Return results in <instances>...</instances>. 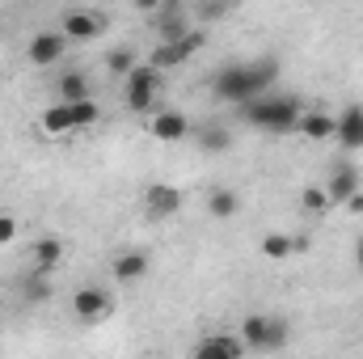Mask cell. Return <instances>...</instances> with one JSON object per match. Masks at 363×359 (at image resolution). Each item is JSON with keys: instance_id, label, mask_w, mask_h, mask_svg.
<instances>
[{"instance_id": "ffe728a7", "label": "cell", "mask_w": 363, "mask_h": 359, "mask_svg": "<svg viewBox=\"0 0 363 359\" xmlns=\"http://www.w3.org/2000/svg\"><path fill=\"white\" fill-rule=\"evenodd\" d=\"M55 89H60V101H85V97H93V85L85 72H64Z\"/></svg>"}, {"instance_id": "ba28073f", "label": "cell", "mask_w": 363, "mask_h": 359, "mask_svg": "<svg viewBox=\"0 0 363 359\" xmlns=\"http://www.w3.org/2000/svg\"><path fill=\"white\" fill-rule=\"evenodd\" d=\"M60 30H64L72 43H89V38H97V34L106 30V17L93 13V9H72V13H64Z\"/></svg>"}, {"instance_id": "2e32d148", "label": "cell", "mask_w": 363, "mask_h": 359, "mask_svg": "<svg viewBox=\"0 0 363 359\" xmlns=\"http://www.w3.org/2000/svg\"><path fill=\"white\" fill-rule=\"evenodd\" d=\"M38 123H43L47 136H68V131H77V123H72V101H55V106H47Z\"/></svg>"}, {"instance_id": "4316f807", "label": "cell", "mask_w": 363, "mask_h": 359, "mask_svg": "<svg viewBox=\"0 0 363 359\" xmlns=\"http://www.w3.org/2000/svg\"><path fill=\"white\" fill-rule=\"evenodd\" d=\"M131 4H135L140 13H161V4H165V0H131Z\"/></svg>"}, {"instance_id": "30bf717a", "label": "cell", "mask_w": 363, "mask_h": 359, "mask_svg": "<svg viewBox=\"0 0 363 359\" xmlns=\"http://www.w3.org/2000/svg\"><path fill=\"white\" fill-rule=\"evenodd\" d=\"M250 351L241 334H207L199 347H194V359H241Z\"/></svg>"}, {"instance_id": "d6986e66", "label": "cell", "mask_w": 363, "mask_h": 359, "mask_svg": "<svg viewBox=\"0 0 363 359\" xmlns=\"http://www.w3.org/2000/svg\"><path fill=\"white\" fill-rule=\"evenodd\" d=\"M60 263H64V241H60V237H38V241H34V267L55 270Z\"/></svg>"}, {"instance_id": "e0dca14e", "label": "cell", "mask_w": 363, "mask_h": 359, "mask_svg": "<svg viewBox=\"0 0 363 359\" xmlns=\"http://www.w3.org/2000/svg\"><path fill=\"white\" fill-rule=\"evenodd\" d=\"M296 250H304V241H296L287 233H267L262 237V258H271V263H287Z\"/></svg>"}, {"instance_id": "5b68a950", "label": "cell", "mask_w": 363, "mask_h": 359, "mask_svg": "<svg viewBox=\"0 0 363 359\" xmlns=\"http://www.w3.org/2000/svg\"><path fill=\"white\" fill-rule=\"evenodd\" d=\"M287 321H279V317H262V313H254V317H245L241 321V338H245V347L250 351H279L283 343H287Z\"/></svg>"}, {"instance_id": "7402d4cb", "label": "cell", "mask_w": 363, "mask_h": 359, "mask_svg": "<svg viewBox=\"0 0 363 359\" xmlns=\"http://www.w3.org/2000/svg\"><path fill=\"white\" fill-rule=\"evenodd\" d=\"M135 64H140V60H135L131 47H114V51H106V68H110V77H127Z\"/></svg>"}, {"instance_id": "ac0fdd59", "label": "cell", "mask_w": 363, "mask_h": 359, "mask_svg": "<svg viewBox=\"0 0 363 359\" xmlns=\"http://www.w3.org/2000/svg\"><path fill=\"white\" fill-rule=\"evenodd\" d=\"M207 211H211L216 220H233V216L241 211V199H237V190H228V186H216V190L207 194Z\"/></svg>"}, {"instance_id": "7a4b0ae2", "label": "cell", "mask_w": 363, "mask_h": 359, "mask_svg": "<svg viewBox=\"0 0 363 359\" xmlns=\"http://www.w3.org/2000/svg\"><path fill=\"white\" fill-rule=\"evenodd\" d=\"M241 114L250 127L258 131H271V136H291L300 131V101L296 97H283V93H258L250 101H241Z\"/></svg>"}, {"instance_id": "5bb4252c", "label": "cell", "mask_w": 363, "mask_h": 359, "mask_svg": "<svg viewBox=\"0 0 363 359\" xmlns=\"http://www.w3.org/2000/svg\"><path fill=\"white\" fill-rule=\"evenodd\" d=\"M148 267H152V258H148L144 250H127V254L114 258V279H118V283H140V279L148 275Z\"/></svg>"}, {"instance_id": "9c48e42d", "label": "cell", "mask_w": 363, "mask_h": 359, "mask_svg": "<svg viewBox=\"0 0 363 359\" xmlns=\"http://www.w3.org/2000/svg\"><path fill=\"white\" fill-rule=\"evenodd\" d=\"M148 131H152V140H161V144H182L194 127H190V118L178 114V110H161V114L148 118Z\"/></svg>"}, {"instance_id": "cb8c5ba5", "label": "cell", "mask_w": 363, "mask_h": 359, "mask_svg": "<svg viewBox=\"0 0 363 359\" xmlns=\"http://www.w3.org/2000/svg\"><path fill=\"white\" fill-rule=\"evenodd\" d=\"M199 144H203L207 153H224V148L233 144V136H228L224 127H203V131H199Z\"/></svg>"}, {"instance_id": "44dd1931", "label": "cell", "mask_w": 363, "mask_h": 359, "mask_svg": "<svg viewBox=\"0 0 363 359\" xmlns=\"http://www.w3.org/2000/svg\"><path fill=\"white\" fill-rule=\"evenodd\" d=\"M300 207H304L308 216H325V211L334 207V199H330L325 186H304V190H300Z\"/></svg>"}, {"instance_id": "3957f363", "label": "cell", "mask_w": 363, "mask_h": 359, "mask_svg": "<svg viewBox=\"0 0 363 359\" xmlns=\"http://www.w3.org/2000/svg\"><path fill=\"white\" fill-rule=\"evenodd\" d=\"M157 93H161V68L157 64H135L123 77V97L131 114H152L157 110Z\"/></svg>"}, {"instance_id": "6da1fadb", "label": "cell", "mask_w": 363, "mask_h": 359, "mask_svg": "<svg viewBox=\"0 0 363 359\" xmlns=\"http://www.w3.org/2000/svg\"><path fill=\"white\" fill-rule=\"evenodd\" d=\"M279 81V60L271 55H254V60H237V64H224L216 77H211V93L228 106H241L258 93L274 89Z\"/></svg>"}, {"instance_id": "52a82bcc", "label": "cell", "mask_w": 363, "mask_h": 359, "mask_svg": "<svg viewBox=\"0 0 363 359\" xmlns=\"http://www.w3.org/2000/svg\"><path fill=\"white\" fill-rule=\"evenodd\" d=\"M182 203H186L182 190L169 186V182H152V186L144 190V216L157 220V224H161V220H174V216L182 211Z\"/></svg>"}, {"instance_id": "8992f818", "label": "cell", "mask_w": 363, "mask_h": 359, "mask_svg": "<svg viewBox=\"0 0 363 359\" xmlns=\"http://www.w3.org/2000/svg\"><path fill=\"white\" fill-rule=\"evenodd\" d=\"M68 34L64 30H38L34 38H30V47H26V60L34 64V68H51V64H60L64 55H68Z\"/></svg>"}, {"instance_id": "9a60e30c", "label": "cell", "mask_w": 363, "mask_h": 359, "mask_svg": "<svg viewBox=\"0 0 363 359\" xmlns=\"http://www.w3.org/2000/svg\"><path fill=\"white\" fill-rule=\"evenodd\" d=\"M334 127H338V114H325V110H308V114H300V136H308V140H334Z\"/></svg>"}, {"instance_id": "7c38bea8", "label": "cell", "mask_w": 363, "mask_h": 359, "mask_svg": "<svg viewBox=\"0 0 363 359\" xmlns=\"http://www.w3.org/2000/svg\"><path fill=\"white\" fill-rule=\"evenodd\" d=\"M334 140H338L347 153H359V148H363V106H347V110L338 114Z\"/></svg>"}, {"instance_id": "4fadbf2b", "label": "cell", "mask_w": 363, "mask_h": 359, "mask_svg": "<svg viewBox=\"0 0 363 359\" xmlns=\"http://www.w3.org/2000/svg\"><path fill=\"white\" fill-rule=\"evenodd\" d=\"M325 190H330V199H334V203H347L355 190H363L359 170H355L351 161H338V165L330 170V182H325Z\"/></svg>"}, {"instance_id": "d4e9b609", "label": "cell", "mask_w": 363, "mask_h": 359, "mask_svg": "<svg viewBox=\"0 0 363 359\" xmlns=\"http://www.w3.org/2000/svg\"><path fill=\"white\" fill-rule=\"evenodd\" d=\"M186 30H190L186 17H165V21H161V38H182Z\"/></svg>"}, {"instance_id": "83f0119b", "label": "cell", "mask_w": 363, "mask_h": 359, "mask_svg": "<svg viewBox=\"0 0 363 359\" xmlns=\"http://www.w3.org/2000/svg\"><path fill=\"white\" fill-rule=\"evenodd\" d=\"M355 263H359V270H363V233H359V241H355Z\"/></svg>"}, {"instance_id": "603a6c76", "label": "cell", "mask_w": 363, "mask_h": 359, "mask_svg": "<svg viewBox=\"0 0 363 359\" xmlns=\"http://www.w3.org/2000/svg\"><path fill=\"white\" fill-rule=\"evenodd\" d=\"M97 118H101V110H97V101H93V97H85V101H72V123H77V131L93 127Z\"/></svg>"}, {"instance_id": "8fae6325", "label": "cell", "mask_w": 363, "mask_h": 359, "mask_svg": "<svg viewBox=\"0 0 363 359\" xmlns=\"http://www.w3.org/2000/svg\"><path fill=\"white\" fill-rule=\"evenodd\" d=\"M110 309H114V300H110L106 287H81V292L72 296V313H77L81 321H101Z\"/></svg>"}, {"instance_id": "277c9868", "label": "cell", "mask_w": 363, "mask_h": 359, "mask_svg": "<svg viewBox=\"0 0 363 359\" xmlns=\"http://www.w3.org/2000/svg\"><path fill=\"white\" fill-rule=\"evenodd\" d=\"M203 43H207V38H203V30H194V26H190L182 38H161V43L152 47L148 64H157L161 72H169V68H182V64H186L194 51H203Z\"/></svg>"}, {"instance_id": "484cf974", "label": "cell", "mask_w": 363, "mask_h": 359, "mask_svg": "<svg viewBox=\"0 0 363 359\" xmlns=\"http://www.w3.org/2000/svg\"><path fill=\"white\" fill-rule=\"evenodd\" d=\"M17 237V220L13 216H0V245H9Z\"/></svg>"}]
</instances>
